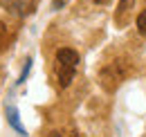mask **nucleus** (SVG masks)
<instances>
[{
    "label": "nucleus",
    "instance_id": "3",
    "mask_svg": "<svg viewBox=\"0 0 146 137\" xmlns=\"http://www.w3.org/2000/svg\"><path fill=\"white\" fill-rule=\"evenodd\" d=\"M0 5H2L9 14L20 16V18L34 14V9H36V0H0Z\"/></svg>",
    "mask_w": 146,
    "mask_h": 137
},
{
    "label": "nucleus",
    "instance_id": "10",
    "mask_svg": "<svg viewBox=\"0 0 146 137\" xmlns=\"http://www.w3.org/2000/svg\"><path fill=\"white\" fill-rule=\"evenodd\" d=\"M5 38H7V29H5V25H0V47H2Z\"/></svg>",
    "mask_w": 146,
    "mask_h": 137
},
{
    "label": "nucleus",
    "instance_id": "6",
    "mask_svg": "<svg viewBox=\"0 0 146 137\" xmlns=\"http://www.w3.org/2000/svg\"><path fill=\"white\" fill-rule=\"evenodd\" d=\"M137 29H139V34L146 36V9L139 11V16H137Z\"/></svg>",
    "mask_w": 146,
    "mask_h": 137
},
{
    "label": "nucleus",
    "instance_id": "1",
    "mask_svg": "<svg viewBox=\"0 0 146 137\" xmlns=\"http://www.w3.org/2000/svg\"><path fill=\"white\" fill-rule=\"evenodd\" d=\"M76 65H79V54L70 47H61L56 52V59H54V70H56V76H58V86L61 88H68L74 79V72H76Z\"/></svg>",
    "mask_w": 146,
    "mask_h": 137
},
{
    "label": "nucleus",
    "instance_id": "9",
    "mask_svg": "<svg viewBox=\"0 0 146 137\" xmlns=\"http://www.w3.org/2000/svg\"><path fill=\"white\" fill-rule=\"evenodd\" d=\"M65 5H68V0H52V9H61Z\"/></svg>",
    "mask_w": 146,
    "mask_h": 137
},
{
    "label": "nucleus",
    "instance_id": "11",
    "mask_svg": "<svg viewBox=\"0 0 146 137\" xmlns=\"http://www.w3.org/2000/svg\"><path fill=\"white\" fill-rule=\"evenodd\" d=\"M92 2H97V5H106V2H110V0H92Z\"/></svg>",
    "mask_w": 146,
    "mask_h": 137
},
{
    "label": "nucleus",
    "instance_id": "4",
    "mask_svg": "<svg viewBox=\"0 0 146 137\" xmlns=\"http://www.w3.org/2000/svg\"><path fill=\"white\" fill-rule=\"evenodd\" d=\"M7 121H9L16 130H18L20 135H27V130L23 128V124H20V119H18V110H16L14 106H9V108H7Z\"/></svg>",
    "mask_w": 146,
    "mask_h": 137
},
{
    "label": "nucleus",
    "instance_id": "8",
    "mask_svg": "<svg viewBox=\"0 0 146 137\" xmlns=\"http://www.w3.org/2000/svg\"><path fill=\"white\" fill-rule=\"evenodd\" d=\"M29 68H32V59H27V65H25V70H23V74H20L18 83H23V81L27 79V74H29Z\"/></svg>",
    "mask_w": 146,
    "mask_h": 137
},
{
    "label": "nucleus",
    "instance_id": "5",
    "mask_svg": "<svg viewBox=\"0 0 146 137\" xmlns=\"http://www.w3.org/2000/svg\"><path fill=\"white\" fill-rule=\"evenodd\" d=\"M130 7H135V0H119V9H117V20L124 25L126 23V14L130 11Z\"/></svg>",
    "mask_w": 146,
    "mask_h": 137
},
{
    "label": "nucleus",
    "instance_id": "2",
    "mask_svg": "<svg viewBox=\"0 0 146 137\" xmlns=\"http://www.w3.org/2000/svg\"><path fill=\"white\" fill-rule=\"evenodd\" d=\"M126 76H128V65L124 63V61H112V63L106 65V68L101 70V74H99L101 86L106 88L108 92H112V90L119 86Z\"/></svg>",
    "mask_w": 146,
    "mask_h": 137
},
{
    "label": "nucleus",
    "instance_id": "7",
    "mask_svg": "<svg viewBox=\"0 0 146 137\" xmlns=\"http://www.w3.org/2000/svg\"><path fill=\"white\" fill-rule=\"evenodd\" d=\"M50 137H79L74 130H54V133H50Z\"/></svg>",
    "mask_w": 146,
    "mask_h": 137
}]
</instances>
